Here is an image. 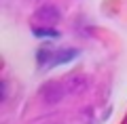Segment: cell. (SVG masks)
<instances>
[{"label": "cell", "instance_id": "cell-4", "mask_svg": "<svg viewBox=\"0 0 127 124\" xmlns=\"http://www.w3.org/2000/svg\"><path fill=\"white\" fill-rule=\"evenodd\" d=\"M85 78L83 76H72V78L68 80V90H72V93H78V90L85 89Z\"/></svg>", "mask_w": 127, "mask_h": 124}, {"label": "cell", "instance_id": "cell-3", "mask_svg": "<svg viewBox=\"0 0 127 124\" xmlns=\"http://www.w3.org/2000/svg\"><path fill=\"white\" fill-rule=\"evenodd\" d=\"M74 57H76L74 51H57V53L51 57V63H49V65H55V63H66V61H70V59H74Z\"/></svg>", "mask_w": 127, "mask_h": 124}, {"label": "cell", "instance_id": "cell-2", "mask_svg": "<svg viewBox=\"0 0 127 124\" xmlns=\"http://www.w3.org/2000/svg\"><path fill=\"white\" fill-rule=\"evenodd\" d=\"M34 17H36V21L45 23V25H55V23L62 19V15H59V9L53 4H45L40 6V9L34 13Z\"/></svg>", "mask_w": 127, "mask_h": 124}, {"label": "cell", "instance_id": "cell-1", "mask_svg": "<svg viewBox=\"0 0 127 124\" xmlns=\"http://www.w3.org/2000/svg\"><path fill=\"white\" fill-rule=\"evenodd\" d=\"M40 99L45 103H49V105L62 101L64 99V86L59 84V82H49V84H45L40 89Z\"/></svg>", "mask_w": 127, "mask_h": 124}, {"label": "cell", "instance_id": "cell-5", "mask_svg": "<svg viewBox=\"0 0 127 124\" xmlns=\"http://www.w3.org/2000/svg\"><path fill=\"white\" fill-rule=\"evenodd\" d=\"M32 32H34V36H38V38H57V36H59L51 25L49 27H34Z\"/></svg>", "mask_w": 127, "mask_h": 124}]
</instances>
